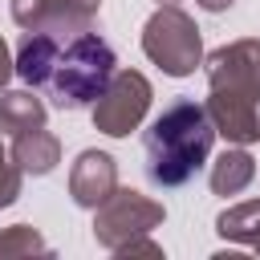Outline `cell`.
Returning a JSON list of instances; mask_svg holds the SVG:
<instances>
[{
    "mask_svg": "<svg viewBox=\"0 0 260 260\" xmlns=\"http://www.w3.org/2000/svg\"><path fill=\"white\" fill-rule=\"evenodd\" d=\"M167 207L134 187H114L93 207V240L114 256H162V248L150 240L154 228H162Z\"/></svg>",
    "mask_w": 260,
    "mask_h": 260,
    "instance_id": "4",
    "label": "cell"
},
{
    "mask_svg": "<svg viewBox=\"0 0 260 260\" xmlns=\"http://www.w3.org/2000/svg\"><path fill=\"white\" fill-rule=\"evenodd\" d=\"M215 232L240 248H252L260 256V199H248V203H236L228 211L215 215Z\"/></svg>",
    "mask_w": 260,
    "mask_h": 260,
    "instance_id": "13",
    "label": "cell"
},
{
    "mask_svg": "<svg viewBox=\"0 0 260 260\" xmlns=\"http://www.w3.org/2000/svg\"><path fill=\"white\" fill-rule=\"evenodd\" d=\"M8 154H12V162H16L24 175H49V171L61 162V142H57V134H49L45 126H37V130L16 134L12 146H8Z\"/></svg>",
    "mask_w": 260,
    "mask_h": 260,
    "instance_id": "10",
    "label": "cell"
},
{
    "mask_svg": "<svg viewBox=\"0 0 260 260\" xmlns=\"http://www.w3.org/2000/svg\"><path fill=\"white\" fill-rule=\"evenodd\" d=\"M61 41H65V37L37 32V28H20L12 69H16V77H20L28 89H45V81H49V69H53V61H57Z\"/></svg>",
    "mask_w": 260,
    "mask_h": 260,
    "instance_id": "9",
    "label": "cell"
},
{
    "mask_svg": "<svg viewBox=\"0 0 260 260\" xmlns=\"http://www.w3.org/2000/svg\"><path fill=\"white\" fill-rule=\"evenodd\" d=\"M142 53L167 73V77H191L203 65V41L199 24L179 4H158L150 20L142 24Z\"/></svg>",
    "mask_w": 260,
    "mask_h": 260,
    "instance_id": "5",
    "label": "cell"
},
{
    "mask_svg": "<svg viewBox=\"0 0 260 260\" xmlns=\"http://www.w3.org/2000/svg\"><path fill=\"white\" fill-rule=\"evenodd\" d=\"M45 118H49V106L32 89H0V134L16 138L24 130L45 126Z\"/></svg>",
    "mask_w": 260,
    "mask_h": 260,
    "instance_id": "11",
    "label": "cell"
},
{
    "mask_svg": "<svg viewBox=\"0 0 260 260\" xmlns=\"http://www.w3.org/2000/svg\"><path fill=\"white\" fill-rule=\"evenodd\" d=\"M158 4H183V0H158Z\"/></svg>",
    "mask_w": 260,
    "mask_h": 260,
    "instance_id": "18",
    "label": "cell"
},
{
    "mask_svg": "<svg viewBox=\"0 0 260 260\" xmlns=\"http://www.w3.org/2000/svg\"><path fill=\"white\" fill-rule=\"evenodd\" d=\"M211 146H215V126L207 118V106L195 98H175L142 138L146 179L154 187H183L203 171Z\"/></svg>",
    "mask_w": 260,
    "mask_h": 260,
    "instance_id": "2",
    "label": "cell"
},
{
    "mask_svg": "<svg viewBox=\"0 0 260 260\" xmlns=\"http://www.w3.org/2000/svg\"><path fill=\"white\" fill-rule=\"evenodd\" d=\"M207 118L236 146L260 142V37H240L203 57Z\"/></svg>",
    "mask_w": 260,
    "mask_h": 260,
    "instance_id": "1",
    "label": "cell"
},
{
    "mask_svg": "<svg viewBox=\"0 0 260 260\" xmlns=\"http://www.w3.org/2000/svg\"><path fill=\"white\" fill-rule=\"evenodd\" d=\"M102 0H12L16 28H37L53 37H73L93 28Z\"/></svg>",
    "mask_w": 260,
    "mask_h": 260,
    "instance_id": "7",
    "label": "cell"
},
{
    "mask_svg": "<svg viewBox=\"0 0 260 260\" xmlns=\"http://www.w3.org/2000/svg\"><path fill=\"white\" fill-rule=\"evenodd\" d=\"M195 4H199L203 12H223V8H232L236 0H195Z\"/></svg>",
    "mask_w": 260,
    "mask_h": 260,
    "instance_id": "17",
    "label": "cell"
},
{
    "mask_svg": "<svg viewBox=\"0 0 260 260\" xmlns=\"http://www.w3.org/2000/svg\"><path fill=\"white\" fill-rule=\"evenodd\" d=\"M12 256H53V248L45 244V236L28 223H12L0 232V260H12Z\"/></svg>",
    "mask_w": 260,
    "mask_h": 260,
    "instance_id": "14",
    "label": "cell"
},
{
    "mask_svg": "<svg viewBox=\"0 0 260 260\" xmlns=\"http://www.w3.org/2000/svg\"><path fill=\"white\" fill-rule=\"evenodd\" d=\"M16 69H12V53H8V41L0 37V89L8 85V77H12Z\"/></svg>",
    "mask_w": 260,
    "mask_h": 260,
    "instance_id": "16",
    "label": "cell"
},
{
    "mask_svg": "<svg viewBox=\"0 0 260 260\" xmlns=\"http://www.w3.org/2000/svg\"><path fill=\"white\" fill-rule=\"evenodd\" d=\"M150 98H154V89L138 69H114L110 85L93 102V126L102 134H110V138H126L146 118Z\"/></svg>",
    "mask_w": 260,
    "mask_h": 260,
    "instance_id": "6",
    "label": "cell"
},
{
    "mask_svg": "<svg viewBox=\"0 0 260 260\" xmlns=\"http://www.w3.org/2000/svg\"><path fill=\"white\" fill-rule=\"evenodd\" d=\"M256 179V158L244 150V146H232V150H223L215 162H211V191L215 195H240L248 183Z\"/></svg>",
    "mask_w": 260,
    "mask_h": 260,
    "instance_id": "12",
    "label": "cell"
},
{
    "mask_svg": "<svg viewBox=\"0 0 260 260\" xmlns=\"http://www.w3.org/2000/svg\"><path fill=\"white\" fill-rule=\"evenodd\" d=\"M118 187V162L106 150H81L69 167V195L77 207H98Z\"/></svg>",
    "mask_w": 260,
    "mask_h": 260,
    "instance_id": "8",
    "label": "cell"
},
{
    "mask_svg": "<svg viewBox=\"0 0 260 260\" xmlns=\"http://www.w3.org/2000/svg\"><path fill=\"white\" fill-rule=\"evenodd\" d=\"M20 183H24V171L12 162V154H8V150H4V142H0V207L16 203Z\"/></svg>",
    "mask_w": 260,
    "mask_h": 260,
    "instance_id": "15",
    "label": "cell"
},
{
    "mask_svg": "<svg viewBox=\"0 0 260 260\" xmlns=\"http://www.w3.org/2000/svg\"><path fill=\"white\" fill-rule=\"evenodd\" d=\"M118 69V57L110 49V41L93 28L85 32H73L61 41L57 49V61L49 69V81H45V93H49V106L53 110H85L98 102V93L110 85Z\"/></svg>",
    "mask_w": 260,
    "mask_h": 260,
    "instance_id": "3",
    "label": "cell"
}]
</instances>
